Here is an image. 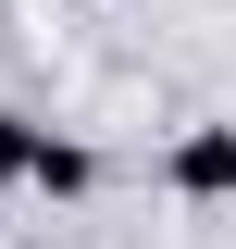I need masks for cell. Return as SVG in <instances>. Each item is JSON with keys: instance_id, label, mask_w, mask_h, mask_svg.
I'll use <instances>...</instances> for the list:
<instances>
[{"instance_id": "6da1fadb", "label": "cell", "mask_w": 236, "mask_h": 249, "mask_svg": "<svg viewBox=\"0 0 236 249\" xmlns=\"http://www.w3.org/2000/svg\"><path fill=\"white\" fill-rule=\"evenodd\" d=\"M162 175H174V199H236V124H186Z\"/></svg>"}, {"instance_id": "7a4b0ae2", "label": "cell", "mask_w": 236, "mask_h": 249, "mask_svg": "<svg viewBox=\"0 0 236 249\" xmlns=\"http://www.w3.org/2000/svg\"><path fill=\"white\" fill-rule=\"evenodd\" d=\"M37 187H50V199H87V187H100V150H75V137H37Z\"/></svg>"}, {"instance_id": "3957f363", "label": "cell", "mask_w": 236, "mask_h": 249, "mask_svg": "<svg viewBox=\"0 0 236 249\" xmlns=\"http://www.w3.org/2000/svg\"><path fill=\"white\" fill-rule=\"evenodd\" d=\"M37 137H50V124H25V112H0V187H37Z\"/></svg>"}, {"instance_id": "277c9868", "label": "cell", "mask_w": 236, "mask_h": 249, "mask_svg": "<svg viewBox=\"0 0 236 249\" xmlns=\"http://www.w3.org/2000/svg\"><path fill=\"white\" fill-rule=\"evenodd\" d=\"M25 249H37V237H25Z\"/></svg>"}]
</instances>
